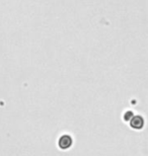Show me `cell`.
<instances>
[{"mask_svg":"<svg viewBox=\"0 0 148 156\" xmlns=\"http://www.w3.org/2000/svg\"><path fill=\"white\" fill-rule=\"evenodd\" d=\"M72 144H73V139L69 134H64L58 140L59 148L62 149V150H68L72 146Z\"/></svg>","mask_w":148,"mask_h":156,"instance_id":"cell-1","label":"cell"},{"mask_svg":"<svg viewBox=\"0 0 148 156\" xmlns=\"http://www.w3.org/2000/svg\"><path fill=\"white\" fill-rule=\"evenodd\" d=\"M130 125H131V127L133 128V129H135V130L142 129L143 126H144V119L141 116L133 117V118L131 119Z\"/></svg>","mask_w":148,"mask_h":156,"instance_id":"cell-2","label":"cell"}]
</instances>
